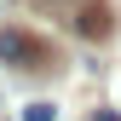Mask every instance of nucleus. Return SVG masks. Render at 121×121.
Listing matches in <instances>:
<instances>
[{"label": "nucleus", "mask_w": 121, "mask_h": 121, "mask_svg": "<svg viewBox=\"0 0 121 121\" xmlns=\"http://www.w3.org/2000/svg\"><path fill=\"white\" fill-rule=\"evenodd\" d=\"M40 12H52V17H75V6H81V0H35Z\"/></svg>", "instance_id": "obj_3"}, {"label": "nucleus", "mask_w": 121, "mask_h": 121, "mask_svg": "<svg viewBox=\"0 0 121 121\" xmlns=\"http://www.w3.org/2000/svg\"><path fill=\"white\" fill-rule=\"evenodd\" d=\"M69 23H75V35H86V40H104V35H110V12H104L98 0H81Z\"/></svg>", "instance_id": "obj_2"}, {"label": "nucleus", "mask_w": 121, "mask_h": 121, "mask_svg": "<svg viewBox=\"0 0 121 121\" xmlns=\"http://www.w3.org/2000/svg\"><path fill=\"white\" fill-rule=\"evenodd\" d=\"M0 64H17V69H46V64H52V52H46V40L23 35V29H0Z\"/></svg>", "instance_id": "obj_1"}, {"label": "nucleus", "mask_w": 121, "mask_h": 121, "mask_svg": "<svg viewBox=\"0 0 121 121\" xmlns=\"http://www.w3.org/2000/svg\"><path fill=\"white\" fill-rule=\"evenodd\" d=\"M23 121H58V110L40 98V104H29V110H23Z\"/></svg>", "instance_id": "obj_4"}, {"label": "nucleus", "mask_w": 121, "mask_h": 121, "mask_svg": "<svg viewBox=\"0 0 121 121\" xmlns=\"http://www.w3.org/2000/svg\"><path fill=\"white\" fill-rule=\"evenodd\" d=\"M92 121H121V115H115V110H98V115H92Z\"/></svg>", "instance_id": "obj_5"}]
</instances>
